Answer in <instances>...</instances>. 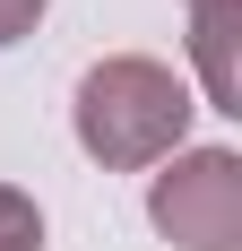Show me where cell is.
Listing matches in <instances>:
<instances>
[{"instance_id":"obj_1","label":"cell","mask_w":242,"mask_h":251,"mask_svg":"<svg viewBox=\"0 0 242 251\" xmlns=\"http://www.w3.org/2000/svg\"><path fill=\"white\" fill-rule=\"evenodd\" d=\"M191 87L165 70V61H147V52H104L96 70L78 78V148L96 156L104 174H139V165H165L182 156V130H191Z\"/></svg>"},{"instance_id":"obj_2","label":"cell","mask_w":242,"mask_h":251,"mask_svg":"<svg viewBox=\"0 0 242 251\" xmlns=\"http://www.w3.org/2000/svg\"><path fill=\"white\" fill-rule=\"evenodd\" d=\"M147 217L182 251H242V156L234 148H182L147 182Z\"/></svg>"},{"instance_id":"obj_3","label":"cell","mask_w":242,"mask_h":251,"mask_svg":"<svg viewBox=\"0 0 242 251\" xmlns=\"http://www.w3.org/2000/svg\"><path fill=\"white\" fill-rule=\"evenodd\" d=\"M234 26H242V0H225V9H191V61H199V87H208V104H217V113H242Z\"/></svg>"},{"instance_id":"obj_4","label":"cell","mask_w":242,"mask_h":251,"mask_svg":"<svg viewBox=\"0 0 242 251\" xmlns=\"http://www.w3.org/2000/svg\"><path fill=\"white\" fill-rule=\"evenodd\" d=\"M0 251H44V208L18 182H0Z\"/></svg>"},{"instance_id":"obj_5","label":"cell","mask_w":242,"mask_h":251,"mask_svg":"<svg viewBox=\"0 0 242 251\" xmlns=\"http://www.w3.org/2000/svg\"><path fill=\"white\" fill-rule=\"evenodd\" d=\"M52 0H0V44H18V35H35V18H44Z\"/></svg>"},{"instance_id":"obj_6","label":"cell","mask_w":242,"mask_h":251,"mask_svg":"<svg viewBox=\"0 0 242 251\" xmlns=\"http://www.w3.org/2000/svg\"><path fill=\"white\" fill-rule=\"evenodd\" d=\"M191 9H225V0H191Z\"/></svg>"}]
</instances>
